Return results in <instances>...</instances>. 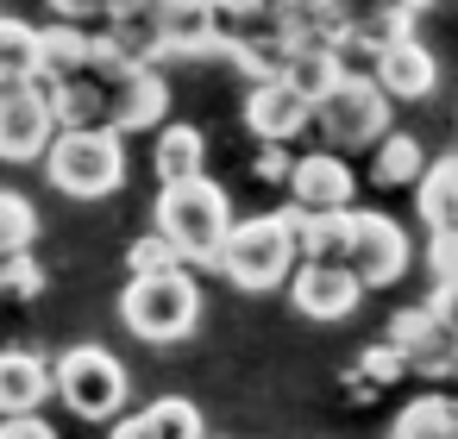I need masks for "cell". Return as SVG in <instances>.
Wrapping results in <instances>:
<instances>
[{"mask_svg": "<svg viewBox=\"0 0 458 439\" xmlns=\"http://www.w3.org/2000/svg\"><path fill=\"white\" fill-rule=\"evenodd\" d=\"M45 176L51 189H64L70 201H107L126 182V145L114 120L95 126H57L51 151H45Z\"/></svg>", "mask_w": 458, "mask_h": 439, "instance_id": "6da1fadb", "label": "cell"}, {"mask_svg": "<svg viewBox=\"0 0 458 439\" xmlns=\"http://www.w3.org/2000/svg\"><path fill=\"white\" fill-rule=\"evenodd\" d=\"M157 226L176 239L182 264H214V270H220V245H226V232H233V201H226V189L201 170V176L164 182V195H157Z\"/></svg>", "mask_w": 458, "mask_h": 439, "instance_id": "7a4b0ae2", "label": "cell"}, {"mask_svg": "<svg viewBox=\"0 0 458 439\" xmlns=\"http://www.w3.org/2000/svg\"><path fill=\"white\" fill-rule=\"evenodd\" d=\"M301 245H295V220L283 214H258V220H233L226 245H220V276L245 295H264L276 283H289Z\"/></svg>", "mask_w": 458, "mask_h": 439, "instance_id": "3957f363", "label": "cell"}, {"mask_svg": "<svg viewBox=\"0 0 458 439\" xmlns=\"http://www.w3.org/2000/svg\"><path fill=\"white\" fill-rule=\"evenodd\" d=\"M120 320L139 339H151V345H176L201 320V289H195V276L182 264H170V270H132V283L120 295Z\"/></svg>", "mask_w": 458, "mask_h": 439, "instance_id": "277c9868", "label": "cell"}, {"mask_svg": "<svg viewBox=\"0 0 458 439\" xmlns=\"http://www.w3.org/2000/svg\"><path fill=\"white\" fill-rule=\"evenodd\" d=\"M314 126L333 151H364L389 132V89L377 76H339L320 101H314Z\"/></svg>", "mask_w": 458, "mask_h": 439, "instance_id": "5b68a950", "label": "cell"}, {"mask_svg": "<svg viewBox=\"0 0 458 439\" xmlns=\"http://www.w3.org/2000/svg\"><path fill=\"white\" fill-rule=\"evenodd\" d=\"M57 101H51V76H26V82H0V164H38L57 139Z\"/></svg>", "mask_w": 458, "mask_h": 439, "instance_id": "8992f818", "label": "cell"}, {"mask_svg": "<svg viewBox=\"0 0 458 439\" xmlns=\"http://www.w3.org/2000/svg\"><path fill=\"white\" fill-rule=\"evenodd\" d=\"M57 401L76 414V420H114L120 401H126V364L101 345H70L57 364Z\"/></svg>", "mask_w": 458, "mask_h": 439, "instance_id": "52a82bcc", "label": "cell"}, {"mask_svg": "<svg viewBox=\"0 0 458 439\" xmlns=\"http://www.w3.org/2000/svg\"><path fill=\"white\" fill-rule=\"evenodd\" d=\"M358 295H364V283H358V270L345 257H301L289 270V301L308 320H345L358 308Z\"/></svg>", "mask_w": 458, "mask_h": 439, "instance_id": "ba28073f", "label": "cell"}, {"mask_svg": "<svg viewBox=\"0 0 458 439\" xmlns=\"http://www.w3.org/2000/svg\"><path fill=\"white\" fill-rule=\"evenodd\" d=\"M389 339L402 345L408 370L420 376H458V333L445 326V314L427 301V308H402L389 320Z\"/></svg>", "mask_w": 458, "mask_h": 439, "instance_id": "9c48e42d", "label": "cell"}, {"mask_svg": "<svg viewBox=\"0 0 458 439\" xmlns=\"http://www.w3.org/2000/svg\"><path fill=\"white\" fill-rule=\"evenodd\" d=\"M245 126L258 132V139H270V145H289V139H301L308 126H314V101L276 70V76H258L251 82V95H245Z\"/></svg>", "mask_w": 458, "mask_h": 439, "instance_id": "30bf717a", "label": "cell"}, {"mask_svg": "<svg viewBox=\"0 0 458 439\" xmlns=\"http://www.w3.org/2000/svg\"><path fill=\"white\" fill-rule=\"evenodd\" d=\"M345 264L358 270L364 289H383L408 270V232L389 220V214H352V245H345Z\"/></svg>", "mask_w": 458, "mask_h": 439, "instance_id": "8fae6325", "label": "cell"}, {"mask_svg": "<svg viewBox=\"0 0 458 439\" xmlns=\"http://www.w3.org/2000/svg\"><path fill=\"white\" fill-rule=\"evenodd\" d=\"M107 82H114V126H120V132H151V126H164L170 89H164V76H157L151 63H126V70L107 76Z\"/></svg>", "mask_w": 458, "mask_h": 439, "instance_id": "7c38bea8", "label": "cell"}, {"mask_svg": "<svg viewBox=\"0 0 458 439\" xmlns=\"http://www.w3.org/2000/svg\"><path fill=\"white\" fill-rule=\"evenodd\" d=\"M370 76L389 89V101H427L433 82H439V63H433V51H427L414 32H402L395 45L377 51V70H370Z\"/></svg>", "mask_w": 458, "mask_h": 439, "instance_id": "4fadbf2b", "label": "cell"}, {"mask_svg": "<svg viewBox=\"0 0 458 439\" xmlns=\"http://www.w3.org/2000/svg\"><path fill=\"white\" fill-rule=\"evenodd\" d=\"M352 164L339 151H308L289 164V201L295 207H352Z\"/></svg>", "mask_w": 458, "mask_h": 439, "instance_id": "5bb4252c", "label": "cell"}, {"mask_svg": "<svg viewBox=\"0 0 458 439\" xmlns=\"http://www.w3.org/2000/svg\"><path fill=\"white\" fill-rule=\"evenodd\" d=\"M57 395V370L38 351H0V414H26Z\"/></svg>", "mask_w": 458, "mask_h": 439, "instance_id": "9a60e30c", "label": "cell"}, {"mask_svg": "<svg viewBox=\"0 0 458 439\" xmlns=\"http://www.w3.org/2000/svg\"><path fill=\"white\" fill-rule=\"evenodd\" d=\"M289 220H295L301 257H345V245H352V207H295L289 201Z\"/></svg>", "mask_w": 458, "mask_h": 439, "instance_id": "2e32d148", "label": "cell"}, {"mask_svg": "<svg viewBox=\"0 0 458 439\" xmlns=\"http://www.w3.org/2000/svg\"><path fill=\"white\" fill-rule=\"evenodd\" d=\"M414 201H420L427 232H458V151H452V157H433V164L420 170Z\"/></svg>", "mask_w": 458, "mask_h": 439, "instance_id": "e0dca14e", "label": "cell"}, {"mask_svg": "<svg viewBox=\"0 0 458 439\" xmlns=\"http://www.w3.org/2000/svg\"><path fill=\"white\" fill-rule=\"evenodd\" d=\"M195 433H201V408L182 401V395H164L145 414L120 420V439H195Z\"/></svg>", "mask_w": 458, "mask_h": 439, "instance_id": "ac0fdd59", "label": "cell"}, {"mask_svg": "<svg viewBox=\"0 0 458 439\" xmlns=\"http://www.w3.org/2000/svg\"><path fill=\"white\" fill-rule=\"evenodd\" d=\"M89 57H95V38L82 20H57L38 32V70H51V76H76V70H89Z\"/></svg>", "mask_w": 458, "mask_h": 439, "instance_id": "d6986e66", "label": "cell"}, {"mask_svg": "<svg viewBox=\"0 0 458 439\" xmlns=\"http://www.w3.org/2000/svg\"><path fill=\"white\" fill-rule=\"evenodd\" d=\"M157 182H182V176H201L208 170V139L195 126H157Z\"/></svg>", "mask_w": 458, "mask_h": 439, "instance_id": "ffe728a7", "label": "cell"}, {"mask_svg": "<svg viewBox=\"0 0 458 439\" xmlns=\"http://www.w3.org/2000/svg\"><path fill=\"white\" fill-rule=\"evenodd\" d=\"M420 170H427V151H420L414 132H383V139H377V157H370L377 189H414Z\"/></svg>", "mask_w": 458, "mask_h": 439, "instance_id": "44dd1931", "label": "cell"}, {"mask_svg": "<svg viewBox=\"0 0 458 439\" xmlns=\"http://www.w3.org/2000/svg\"><path fill=\"white\" fill-rule=\"evenodd\" d=\"M38 76V26L0 13V82H26Z\"/></svg>", "mask_w": 458, "mask_h": 439, "instance_id": "7402d4cb", "label": "cell"}, {"mask_svg": "<svg viewBox=\"0 0 458 439\" xmlns=\"http://www.w3.org/2000/svg\"><path fill=\"white\" fill-rule=\"evenodd\" d=\"M452 426H458V408L445 395H420L395 414V439H445Z\"/></svg>", "mask_w": 458, "mask_h": 439, "instance_id": "603a6c76", "label": "cell"}, {"mask_svg": "<svg viewBox=\"0 0 458 439\" xmlns=\"http://www.w3.org/2000/svg\"><path fill=\"white\" fill-rule=\"evenodd\" d=\"M32 239H38V207L20 189H0V257H7V251H32Z\"/></svg>", "mask_w": 458, "mask_h": 439, "instance_id": "cb8c5ba5", "label": "cell"}, {"mask_svg": "<svg viewBox=\"0 0 458 439\" xmlns=\"http://www.w3.org/2000/svg\"><path fill=\"white\" fill-rule=\"evenodd\" d=\"M38 289H45V270H38V257H32V251H7V257H0V295L32 301Z\"/></svg>", "mask_w": 458, "mask_h": 439, "instance_id": "d4e9b609", "label": "cell"}, {"mask_svg": "<svg viewBox=\"0 0 458 439\" xmlns=\"http://www.w3.org/2000/svg\"><path fill=\"white\" fill-rule=\"evenodd\" d=\"M170 264H182V251H176V239L164 226L145 232V239H132V251H126V270H170Z\"/></svg>", "mask_w": 458, "mask_h": 439, "instance_id": "484cf974", "label": "cell"}, {"mask_svg": "<svg viewBox=\"0 0 458 439\" xmlns=\"http://www.w3.org/2000/svg\"><path fill=\"white\" fill-rule=\"evenodd\" d=\"M402 370H408V358H402L395 339H383V345H370V351L358 358V376H364V383H395Z\"/></svg>", "mask_w": 458, "mask_h": 439, "instance_id": "4316f807", "label": "cell"}, {"mask_svg": "<svg viewBox=\"0 0 458 439\" xmlns=\"http://www.w3.org/2000/svg\"><path fill=\"white\" fill-rule=\"evenodd\" d=\"M258 176H264V182H289V157H283V145L264 139V151H258Z\"/></svg>", "mask_w": 458, "mask_h": 439, "instance_id": "83f0119b", "label": "cell"}, {"mask_svg": "<svg viewBox=\"0 0 458 439\" xmlns=\"http://www.w3.org/2000/svg\"><path fill=\"white\" fill-rule=\"evenodd\" d=\"M433 308L445 314V326L458 333V276H439V289H433Z\"/></svg>", "mask_w": 458, "mask_h": 439, "instance_id": "f1b7e54d", "label": "cell"}, {"mask_svg": "<svg viewBox=\"0 0 458 439\" xmlns=\"http://www.w3.org/2000/svg\"><path fill=\"white\" fill-rule=\"evenodd\" d=\"M57 20H89V13H107V0H51Z\"/></svg>", "mask_w": 458, "mask_h": 439, "instance_id": "f546056e", "label": "cell"}, {"mask_svg": "<svg viewBox=\"0 0 458 439\" xmlns=\"http://www.w3.org/2000/svg\"><path fill=\"white\" fill-rule=\"evenodd\" d=\"M245 7H251V0H214V13H220V20H245Z\"/></svg>", "mask_w": 458, "mask_h": 439, "instance_id": "4dcf8cb0", "label": "cell"}, {"mask_svg": "<svg viewBox=\"0 0 458 439\" xmlns=\"http://www.w3.org/2000/svg\"><path fill=\"white\" fill-rule=\"evenodd\" d=\"M402 7H414V13H420V7H427V0H402Z\"/></svg>", "mask_w": 458, "mask_h": 439, "instance_id": "1f68e13d", "label": "cell"}, {"mask_svg": "<svg viewBox=\"0 0 458 439\" xmlns=\"http://www.w3.org/2000/svg\"><path fill=\"white\" fill-rule=\"evenodd\" d=\"M345 7H364V0H345Z\"/></svg>", "mask_w": 458, "mask_h": 439, "instance_id": "d6a6232c", "label": "cell"}, {"mask_svg": "<svg viewBox=\"0 0 458 439\" xmlns=\"http://www.w3.org/2000/svg\"><path fill=\"white\" fill-rule=\"evenodd\" d=\"M452 433H458V426H452Z\"/></svg>", "mask_w": 458, "mask_h": 439, "instance_id": "836d02e7", "label": "cell"}]
</instances>
